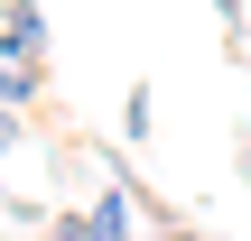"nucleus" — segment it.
<instances>
[{"instance_id":"1","label":"nucleus","mask_w":251,"mask_h":241,"mask_svg":"<svg viewBox=\"0 0 251 241\" xmlns=\"http://www.w3.org/2000/svg\"><path fill=\"white\" fill-rule=\"evenodd\" d=\"M47 56V19L28 0H0V65H37Z\"/></svg>"},{"instance_id":"2","label":"nucleus","mask_w":251,"mask_h":241,"mask_svg":"<svg viewBox=\"0 0 251 241\" xmlns=\"http://www.w3.org/2000/svg\"><path fill=\"white\" fill-rule=\"evenodd\" d=\"M84 241H130V195L112 186V195H93V214H84Z\"/></svg>"},{"instance_id":"3","label":"nucleus","mask_w":251,"mask_h":241,"mask_svg":"<svg viewBox=\"0 0 251 241\" xmlns=\"http://www.w3.org/2000/svg\"><path fill=\"white\" fill-rule=\"evenodd\" d=\"M37 93V65H0V102H28Z\"/></svg>"},{"instance_id":"4","label":"nucleus","mask_w":251,"mask_h":241,"mask_svg":"<svg viewBox=\"0 0 251 241\" xmlns=\"http://www.w3.org/2000/svg\"><path fill=\"white\" fill-rule=\"evenodd\" d=\"M242 9H251V0H214V19L233 28V46H242ZM242 56H251V46H242Z\"/></svg>"},{"instance_id":"5","label":"nucleus","mask_w":251,"mask_h":241,"mask_svg":"<svg viewBox=\"0 0 251 241\" xmlns=\"http://www.w3.org/2000/svg\"><path fill=\"white\" fill-rule=\"evenodd\" d=\"M47 241H84V223H56V232H47Z\"/></svg>"}]
</instances>
